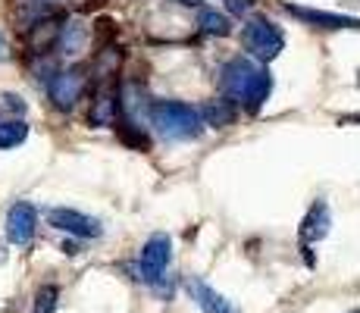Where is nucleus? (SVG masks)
Wrapping results in <instances>:
<instances>
[{"mask_svg": "<svg viewBox=\"0 0 360 313\" xmlns=\"http://www.w3.org/2000/svg\"><path fill=\"white\" fill-rule=\"evenodd\" d=\"M219 82H223V91L238 107H245L248 113H257L263 103H266L269 91H273V75L263 66H257L254 60H245V57H235L226 63Z\"/></svg>", "mask_w": 360, "mask_h": 313, "instance_id": "obj_1", "label": "nucleus"}, {"mask_svg": "<svg viewBox=\"0 0 360 313\" xmlns=\"http://www.w3.org/2000/svg\"><path fill=\"white\" fill-rule=\"evenodd\" d=\"M150 125L172 141H188V138H198L204 132L200 113L182 101H157L150 107Z\"/></svg>", "mask_w": 360, "mask_h": 313, "instance_id": "obj_2", "label": "nucleus"}, {"mask_svg": "<svg viewBox=\"0 0 360 313\" xmlns=\"http://www.w3.org/2000/svg\"><path fill=\"white\" fill-rule=\"evenodd\" d=\"M241 38H245V47L254 53L257 60H276L282 53V47H285V34L282 29L273 23V19H251V23L245 25V32H241Z\"/></svg>", "mask_w": 360, "mask_h": 313, "instance_id": "obj_3", "label": "nucleus"}, {"mask_svg": "<svg viewBox=\"0 0 360 313\" xmlns=\"http://www.w3.org/2000/svg\"><path fill=\"white\" fill-rule=\"evenodd\" d=\"M169 260H172V241H169V235H163V232L150 235V238L144 241V248H141V257H138V267H135L138 276H135V279H141V282H148V285H157V282L163 279Z\"/></svg>", "mask_w": 360, "mask_h": 313, "instance_id": "obj_4", "label": "nucleus"}, {"mask_svg": "<svg viewBox=\"0 0 360 313\" xmlns=\"http://www.w3.org/2000/svg\"><path fill=\"white\" fill-rule=\"evenodd\" d=\"M88 88V72L82 66L63 69V72H53L51 82H47V94H51V103L57 110H72L75 103L82 101Z\"/></svg>", "mask_w": 360, "mask_h": 313, "instance_id": "obj_5", "label": "nucleus"}, {"mask_svg": "<svg viewBox=\"0 0 360 313\" xmlns=\"http://www.w3.org/2000/svg\"><path fill=\"white\" fill-rule=\"evenodd\" d=\"M47 222H51L53 229H60V232L75 235V238H101L103 235L101 219L72 210V207H53V210L47 213Z\"/></svg>", "mask_w": 360, "mask_h": 313, "instance_id": "obj_6", "label": "nucleus"}, {"mask_svg": "<svg viewBox=\"0 0 360 313\" xmlns=\"http://www.w3.org/2000/svg\"><path fill=\"white\" fill-rule=\"evenodd\" d=\"M34 229H38V210L29 200H16L6 213V238L13 245H29L34 238Z\"/></svg>", "mask_w": 360, "mask_h": 313, "instance_id": "obj_7", "label": "nucleus"}, {"mask_svg": "<svg viewBox=\"0 0 360 313\" xmlns=\"http://www.w3.org/2000/svg\"><path fill=\"white\" fill-rule=\"evenodd\" d=\"M116 116H120V91L113 85H101L91 97L88 122L98 125V129H107V125H116Z\"/></svg>", "mask_w": 360, "mask_h": 313, "instance_id": "obj_8", "label": "nucleus"}, {"mask_svg": "<svg viewBox=\"0 0 360 313\" xmlns=\"http://www.w3.org/2000/svg\"><path fill=\"white\" fill-rule=\"evenodd\" d=\"M285 10L297 16L301 23H310L316 29H360L357 19H348V16H335V13H323V10H304V6H292L285 4Z\"/></svg>", "mask_w": 360, "mask_h": 313, "instance_id": "obj_9", "label": "nucleus"}, {"mask_svg": "<svg viewBox=\"0 0 360 313\" xmlns=\"http://www.w3.org/2000/svg\"><path fill=\"white\" fill-rule=\"evenodd\" d=\"M57 47L60 53L66 57H79L82 51L88 47V25L82 19H69V23L60 25V34H57Z\"/></svg>", "mask_w": 360, "mask_h": 313, "instance_id": "obj_10", "label": "nucleus"}, {"mask_svg": "<svg viewBox=\"0 0 360 313\" xmlns=\"http://www.w3.org/2000/svg\"><path fill=\"white\" fill-rule=\"evenodd\" d=\"M188 295L195 298L198 307L204 310V313H238L229 301H226L223 295H219L217 288H210V285L200 282V279H191V282H188Z\"/></svg>", "mask_w": 360, "mask_h": 313, "instance_id": "obj_11", "label": "nucleus"}, {"mask_svg": "<svg viewBox=\"0 0 360 313\" xmlns=\"http://www.w3.org/2000/svg\"><path fill=\"white\" fill-rule=\"evenodd\" d=\"M329 226H332L329 207H326V200H320V204L310 207V213H307V217H304V222H301V238H304V245L326 238V235H329Z\"/></svg>", "mask_w": 360, "mask_h": 313, "instance_id": "obj_12", "label": "nucleus"}, {"mask_svg": "<svg viewBox=\"0 0 360 313\" xmlns=\"http://www.w3.org/2000/svg\"><path fill=\"white\" fill-rule=\"evenodd\" d=\"M57 34H60V23L53 16L32 23L29 25V47H32V53L53 51V47H57Z\"/></svg>", "mask_w": 360, "mask_h": 313, "instance_id": "obj_13", "label": "nucleus"}, {"mask_svg": "<svg viewBox=\"0 0 360 313\" xmlns=\"http://www.w3.org/2000/svg\"><path fill=\"white\" fill-rule=\"evenodd\" d=\"M204 125H213V129H226V125L235 122L238 116V103L235 101H210L204 110H198Z\"/></svg>", "mask_w": 360, "mask_h": 313, "instance_id": "obj_14", "label": "nucleus"}, {"mask_svg": "<svg viewBox=\"0 0 360 313\" xmlns=\"http://www.w3.org/2000/svg\"><path fill=\"white\" fill-rule=\"evenodd\" d=\"M29 138V125L22 120H6L0 122V151H13Z\"/></svg>", "mask_w": 360, "mask_h": 313, "instance_id": "obj_15", "label": "nucleus"}, {"mask_svg": "<svg viewBox=\"0 0 360 313\" xmlns=\"http://www.w3.org/2000/svg\"><path fill=\"white\" fill-rule=\"evenodd\" d=\"M198 25H200V32L217 34V38H226V34H232L229 16H223V13H217V10H200Z\"/></svg>", "mask_w": 360, "mask_h": 313, "instance_id": "obj_16", "label": "nucleus"}, {"mask_svg": "<svg viewBox=\"0 0 360 313\" xmlns=\"http://www.w3.org/2000/svg\"><path fill=\"white\" fill-rule=\"evenodd\" d=\"M60 301V288L57 285H41L38 295H34V313H53Z\"/></svg>", "mask_w": 360, "mask_h": 313, "instance_id": "obj_17", "label": "nucleus"}, {"mask_svg": "<svg viewBox=\"0 0 360 313\" xmlns=\"http://www.w3.org/2000/svg\"><path fill=\"white\" fill-rule=\"evenodd\" d=\"M4 107L13 110V113H25V103L19 94H4Z\"/></svg>", "mask_w": 360, "mask_h": 313, "instance_id": "obj_18", "label": "nucleus"}, {"mask_svg": "<svg viewBox=\"0 0 360 313\" xmlns=\"http://www.w3.org/2000/svg\"><path fill=\"white\" fill-rule=\"evenodd\" d=\"M226 6H229L232 13H251V6H254V0H226Z\"/></svg>", "mask_w": 360, "mask_h": 313, "instance_id": "obj_19", "label": "nucleus"}, {"mask_svg": "<svg viewBox=\"0 0 360 313\" xmlns=\"http://www.w3.org/2000/svg\"><path fill=\"white\" fill-rule=\"evenodd\" d=\"M0 60H10V41L4 38V32H0Z\"/></svg>", "mask_w": 360, "mask_h": 313, "instance_id": "obj_20", "label": "nucleus"}, {"mask_svg": "<svg viewBox=\"0 0 360 313\" xmlns=\"http://www.w3.org/2000/svg\"><path fill=\"white\" fill-rule=\"evenodd\" d=\"M179 4H185V6H198L200 0H179Z\"/></svg>", "mask_w": 360, "mask_h": 313, "instance_id": "obj_21", "label": "nucleus"}]
</instances>
